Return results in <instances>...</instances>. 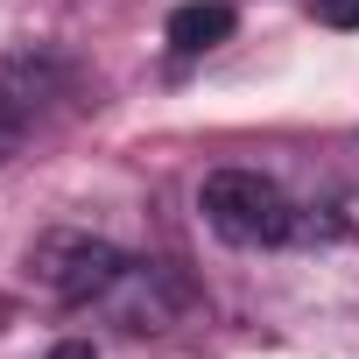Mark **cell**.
Listing matches in <instances>:
<instances>
[{
	"label": "cell",
	"instance_id": "obj_5",
	"mask_svg": "<svg viewBox=\"0 0 359 359\" xmlns=\"http://www.w3.org/2000/svg\"><path fill=\"white\" fill-rule=\"evenodd\" d=\"M331 22H345V29H359V0H338V8H331Z\"/></svg>",
	"mask_w": 359,
	"mask_h": 359
},
{
	"label": "cell",
	"instance_id": "obj_4",
	"mask_svg": "<svg viewBox=\"0 0 359 359\" xmlns=\"http://www.w3.org/2000/svg\"><path fill=\"white\" fill-rule=\"evenodd\" d=\"M43 359H99V352H92V345H78V338H71V345H57V352H43Z\"/></svg>",
	"mask_w": 359,
	"mask_h": 359
},
{
	"label": "cell",
	"instance_id": "obj_1",
	"mask_svg": "<svg viewBox=\"0 0 359 359\" xmlns=\"http://www.w3.org/2000/svg\"><path fill=\"white\" fill-rule=\"evenodd\" d=\"M198 205H205V226L219 240H233V247H282L296 233L289 191L275 176H261V169H212Z\"/></svg>",
	"mask_w": 359,
	"mask_h": 359
},
{
	"label": "cell",
	"instance_id": "obj_2",
	"mask_svg": "<svg viewBox=\"0 0 359 359\" xmlns=\"http://www.w3.org/2000/svg\"><path fill=\"white\" fill-rule=\"evenodd\" d=\"M29 275L64 303H106L113 282L127 275V254L113 240H92V233H43L29 247Z\"/></svg>",
	"mask_w": 359,
	"mask_h": 359
},
{
	"label": "cell",
	"instance_id": "obj_3",
	"mask_svg": "<svg viewBox=\"0 0 359 359\" xmlns=\"http://www.w3.org/2000/svg\"><path fill=\"white\" fill-rule=\"evenodd\" d=\"M233 36V8L226 0H184V8L169 15V50L176 57H205Z\"/></svg>",
	"mask_w": 359,
	"mask_h": 359
}]
</instances>
